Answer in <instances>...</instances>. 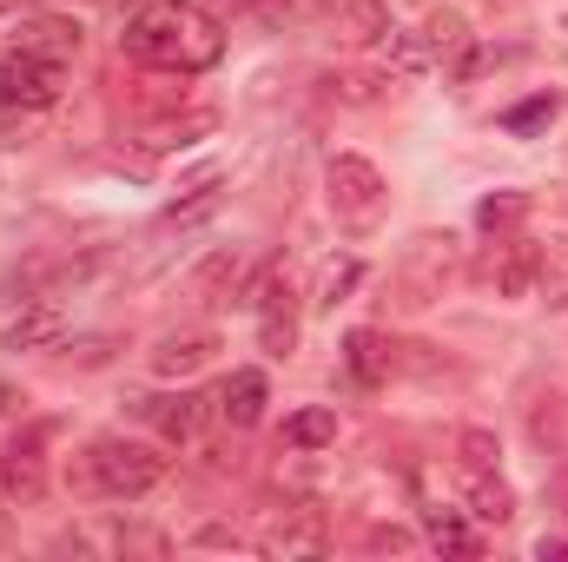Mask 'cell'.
I'll list each match as a JSON object with an SVG mask.
<instances>
[{
	"label": "cell",
	"instance_id": "1",
	"mask_svg": "<svg viewBox=\"0 0 568 562\" xmlns=\"http://www.w3.org/2000/svg\"><path fill=\"white\" fill-rule=\"evenodd\" d=\"M120 53L152 73L192 80V73H212L225 60V27L192 0H140L120 27Z\"/></svg>",
	"mask_w": 568,
	"mask_h": 562
},
{
	"label": "cell",
	"instance_id": "2",
	"mask_svg": "<svg viewBox=\"0 0 568 562\" xmlns=\"http://www.w3.org/2000/svg\"><path fill=\"white\" fill-rule=\"evenodd\" d=\"M165 470H172V463H165L152 443L106 430V436H93V443L73 456L67 483H73L80 496H93V503H140V496H152V490L165 483Z\"/></svg>",
	"mask_w": 568,
	"mask_h": 562
},
{
	"label": "cell",
	"instance_id": "3",
	"mask_svg": "<svg viewBox=\"0 0 568 562\" xmlns=\"http://www.w3.org/2000/svg\"><path fill=\"white\" fill-rule=\"evenodd\" d=\"M324 199H331V219L344 232H377L384 212H390V185H384L377 159H364V152H331L324 159Z\"/></svg>",
	"mask_w": 568,
	"mask_h": 562
},
{
	"label": "cell",
	"instance_id": "4",
	"mask_svg": "<svg viewBox=\"0 0 568 562\" xmlns=\"http://www.w3.org/2000/svg\"><path fill=\"white\" fill-rule=\"evenodd\" d=\"M258 272H265V259H252V252L225 245V252H212V259H199V265H192V279H185V298H192L199 311L252 304V291H258Z\"/></svg>",
	"mask_w": 568,
	"mask_h": 562
},
{
	"label": "cell",
	"instance_id": "5",
	"mask_svg": "<svg viewBox=\"0 0 568 562\" xmlns=\"http://www.w3.org/2000/svg\"><path fill=\"white\" fill-rule=\"evenodd\" d=\"M449 272H456V239L449 232H424V239L404 245V259L390 272V291H397L404 311H424L429 298H443V279Z\"/></svg>",
	"mask_w": 568,
	"mask_h": 562
},
{
	"label": "cell",
	"instance_id": "6",
	"mask_svg": "<svg viewBox=\"0 0 568 562\" xmlns=\"http://www.w3.org/2000/svg\"><path fill=\"white\" fill-rule=\"evenodd\" d=\"M245 311H258V344H265V358H291V351H297V284L284 272V259H265L258 291H252Z\"/></svg>",
	"mask_w": 568,
	"mask_h": 562
},
{
	"label": "cell",
	"instance_id": "7",
	"mask_svg": "<svg viewBox=\"0 0 568 562\" xmlns=\"http://www.w3.org/2000/svg\"><path fill=\"white\" fill-rule=\"evenodd\" d=\"M0 496L7 503H40L47 496V423H20L0 443Z\"/></svg>",
	"mask_w": 568,
	"mask_h": 562
},
{
	"label": "cell",
	"instance_id": "8",
	"mask_svg": "<svg viewBox=\"0 0 568 562\" xmlns=\"http://www.w3.org/2000/svg\"><path fill=\"white\" fill-rule=\"evenodd\" d=\"M60 73L67 67H47L20 47H0V113H47L60 100Z\"/></svg>",
	"mask_w": 568,
	"mask_h": 562
},
{
	"label": "cell",
	"instance_id": "9",
	"mask_svg": "<svg viewBox=\"0 0 568 562\" xmlns=\"http://www.w3.org/2000/svg\"><path fill=\"white\" fill-rule=\"evenodd\" d=\"M469 279L496 298H536V239H509L496 232V245H483V259L469 265Z\"/></svg>",
	"mask_w": 568,
	"mask_h": 562
},
{
	"label": "cell",
	"instance_id": "10",
	"mask_svg": "<svg viewBox=\"0 0 568 562\" xmlns=\"http://www.w3.org/2000/svg\"><path fill=\"white\" fill-rule=\"evenodd\" d=\"M67 304L60 298H20V311L0 324V344L7 351H53L60 338H67Z\"/></svg>",
	"mask_w": 568,
	"mask_h": 562
},
{
	"label": "cell",
	"instance_id": "11",
	"mask_svg": "<svg viewBox=\"0 0 568 562\" xmlns=\"http://www.w3.org/2000/svg\"><path fill=\"white\" fill-rule=\"evenodd\" d=\"M133 411H140L165 443H199V430L212 418V398H199V391H159V398H133Z\"/></svg>",
	"mask_w": 568,
	"mask_h": 562
},
{
	"label": "cell",
	"instance_id": "12",
	"mask_svg": "<svg viewBox=\"0 0 568 562\" xmlns=\"http://www.w3.org/2000/svg\"><path fill=\"white\" fill-rule=\"evenodd\" d=\"M219 358V331H205V324H192V331H165L159 344H152V371L165 378V384H185L192 371H205Z\"/></svg>",
	"mask_w": 568,
	"mask_h": 562
},
{
	"label": "cell",
	"instance_id": "13",
	"mask_svg": "<svg viewBox=\"0 0 568 562\" xmlns=\"http://www.w3.org/2000/svg\"><path fill=\"white\" fill-rule=\"evenodd\" d=\"M397 338L390 331H377V324H357L351 338H344V371L364 384V391H377V384H390L397 378Z\"/></svg>",
	"mask_w": 568,
	"mask_h": 562
},
{
	"label": "cell",
	"instance_id": "14",
	"mask_svg": "<svg viewBox=\"0 0 568 562\" xmlns=\"http://www.w3.org/2000/svg\"><path fill=\"white\" fill-rule=\"evenodd\" d=\"M219 133V113L212 107H185V113H159L140 127V152H192L199 140Z\"/></svg>",
	"mask_w": 568,
	"mask_h": 562
},
{
	"label": "cell",
	"instance_id": "15",
	"mask_svg": "<svg viewBox=\"0 0 568 562\" xmlns=\"http://www.w3.org/2000/svg\"><path fill=\"white\" fill-rule=\"evenodd\" d=\"M7 47L33 53V60H47V67H67V60L80 53V27H73V20H60V13H33V20H20V27H13V40H7Z\"/></svg>",
	"mask_w": 568,
	"mask_h": 562
},
{
	"label": "cell",
	"instance_id": "16",
	"mask_svg": "<svg viewBox=\"0 0 568 562\" xmlns=\"http://www.w3.org/2000/svg\"><path fill=\"white\" fill-rule=\"evenodd\" d=\"M311 7H317V13L344 33V40H364V47H377V40L397 27L384 0H311Z\"/></svg>",
	"mask_w": 568,
	"mask_h": 562
},
{
	"label": "cell",
	"instance_id": "17",
	"mask_svg": "<svg viewBox=\"0 0 568 562\" xmlns=\"http://www.w3.org/2000/svg\"><path fill=\"white\" fill-rule=\"evenodd\" d=\"M265 404H272V384H265V371H232L225 378V391H219V418L232 423V430H252V423H265Z\"/></svg>",
	"mask_w": 568,
	"mask_h": 562
},
{
	"label": "cell",
	"instance_id": "18",
	"mask_svg": "<svg viewBox=\"0 0 568 562\" xmlns=\"http://www.w3.org/2000/svg\"><path fill=\"white\" fill-rule=\"evenodd\" d=\"M265 556H317L324 550V516L317 510H278V523L258 536Z\"/></svg>",
	"mask_w": 568,
	"mask_h": 562
},
{
	"label": "cell",
	"instance_id": "19",
	"mask_svg": "<svg viewBox=\"0 0 568 562\" xmlns=\"http://www.w3.org/2000/svg\"><path fill=\"white\" fill-rule=\"evenodd\" d=\"M463 503H469L476 523H496V530L516 516V490H509L496 470H463Z\"/></svg>",
	"mask_w": 568,
	"mask_h": 562
},
{
	"label": "cell",
	"instance_id": "20",
	"mask_svg": "<svg viewBox=\"0 0 568 562\" xmlns=\"http://www.w3.org/2000/svg\"><path fill=\"white\" fill-rule=\"evenodd\" d=\"M377 67L390 73V80H417L436 67V47H429V33H404V27H390L384 40H377Z\"/></svg>",
	"mask_w": 568,
	"mask_h": 562
},
{
	"label": "cell",
	"instance_id": "21",
	"mask_svg": "<svg viewBox=\"0 0 568 562\" xmlns=\"http://www.w3.org/2000/svg\"><path fill=\"white\" fill-rule=\"evenodd\" d=\"M337 443V411H324V404H311V411H291L278 430V450L291 456H317V450H331Z\"/></svg>",
	"mask_w": 568,
	"mask_h": 562
},
{
	"label": "cell",
	"instance_id": "22",
	"mask_svg": "<svg viewBox=\"0 0 568 562\" xmlns=\"http://www.w3.org/2000/svg\"><path fill=\"white\" fill-rule=\"evenodd\" d=\"M357 284H364V259H351V252L324 259V265H317V279H311V311H337Z\"/></svg>",
	"mask_w": 568,
	"mask_h": 562
},
{
	"label": "cell",
	"instance_id": "23",
	"mask_svg": "<svg viewBox=\"0 0 568 562\" xmlns=\"http://www.w3.org/2000/svg\"><path fill=\"white\" fill-rule=\"evenodd\" d=\"M536 298L568 311V239H536Z\"/></svg>",
	"mask_w": 568,
	"mask_h": 562
},
{
	"label": "cell",
	"instance_id": "24",
	"mask_svg": "<svg viewBox=\"0 0 568 562\" xmlns=\"http://www.w3.org/2000/svg\"><path fill=\"white\" fill-rule=\"evenodd\" d=\"M219 205H225V185H219V179H205V185H192V199H172V205L159 212V232H185V225H205Z\"/></svg>",
	"mask_w": 568,
	"mask_h": 562
},
{
	"label": "cell",
	"instance_id": "25",
	"mask_svg": "<svg viewBox=\"0 0 568 562\" xmlns=\"http://www.w3.org/2000/svg\"><path fill=\"white\" fill-rule=\"evenodd\" d=\"M424 530H429V543L449 550V556H476V550H483V536L463 523V510H443V503H436V510H424Z\"/></svg>",
	"mask_w": 568,
	"mask_h": 562
},
{
	"label": "cell",
	"instance_id": "26",
	"mask_svg": "<svg viewBox=\"0 0 568 562\" xmlns=\"http://www.w3.org/2000/svg\"><path fill=\"white\" fill-rule=\"evenodd\" d=\"M529 219V192H489L483 205H476V225L483 232H516Z\"/></svg>",
	"mask_w": 568,
	"mask_h": 562
},
{
	"label": "cell",
	"instance_id": "27",
	"mask_svg": "<svg viewBox=\"0 0 568 562\" xmlns=\"http://www.w3.org/2000/svg\"><path fill=\"white\" fill-rule=\"evenodd\" d=\"M456 456H463V470H496L503 463V443H496V430H456Z\"/></svg>",
	"mask_w": 568,
	"mask_h": 562
},
{
	"label": "cell",
	"instance_id": "28",
	"mask_svg": "<svg viewBox=\"0 0 568 562\" xmlns=\"http://www.w3.org/2000/svg\"><path fill=\"white\" fill-rule=\"evenodd\" d=\"M556 113H562V93H536V100L509 107V113H503V127H509V133H536V127H549Z\"/></svg>",
	"mask_w": 568,
	"mask_h": 562
},
{
	"label": "cell",
	"instance_id": "29",
	"mask_svg": "<svg viewBox=\"0 0 568 562\" xmlns=\"http://www.w3.org/2000/svg\"><path fill=\"white\" fill-rule=\"evenodd\" d=\"M429 47H436V53H463V47H469V27H463V13H429Z\"/></svg>",
	"mask_w": 568,
	"mask_h": 562
},
{
	"label": "cell",
	"instance_id": "30",
	"mask_svg": "<svg viewBox=\"0 0 568 562\" xmlns=\"http://www.w3.org/2000/svg\"><path fill=\"white\" fill-rule=\"evenodd\" d=\"M192 543H199V550H245V530H232V523H205Z\"/></svg>",
	"mask_w": 568,
	"mask_h": 562
},
{
	"label": "cell",
	"instance_id": "31",
	"mask_svg": "<svg viewBox=\"0 0 568 562\" xmlns=\"http://www.w3.org/2000/svg\"><path fill=\"white\" fill-rule=\"evenodd\" d=\"M371 550H377V556H384V550H390V556H404V550H417V536H410V530H397V523H384V530H371Z\"/></svg>",
	"mask_w": 568,
	"mask_h": 562
},
{
	"label": "cell",
	"instance_id": "32",
	"mask_svg": "<svg viewBox=\"0 0 568 562\" xmlns=\"http://www.w3.org/2000/svg\"><path fill=\"white\" fill-rule=\"evenodd\" d=\"M536 556L549 562V556H568V536H542V543H536Z\"/></svg>",
	"mask_w": 568,
	"mask_h": 562
},
{
	"label": "cell",
	"instance_id": "33",
	"mask_svg": "<svg viewBox=\"0 0 568 562\" xmlns=\"http://www.w3.org/2000/svg\"><path fill=\"white\" fill-rule=\"evenodd\" d=\"M232 7H239V13H272L278 0H232Z\"/></svg>",
	"mask_w": 568,
	"mask_h": 562
},
{
	"label": "cell",
	"instance_id": "34",
	"mask_svg": "<svg viewBox=\"0 0 568 562\" xmlns=\"http://www.w3.org/2000/svg\"><path fill=\"white\" fill-rule=\"evenodd\" d=\"M13 404H20V391H13V384H0V418H7Z\"/></svg>",
	"mask_w": 568,
	"mask_h": 562
}]
</instances>
